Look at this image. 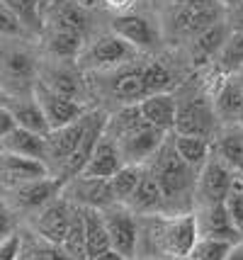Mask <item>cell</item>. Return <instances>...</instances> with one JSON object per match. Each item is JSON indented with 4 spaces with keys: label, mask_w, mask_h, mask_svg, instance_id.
I'll list each match as a JSON object with an SVG mask.
<instances>
[{
    "label": "cell",
    "mask_w": 243,
    "mask_h": 260,
    "mask_svg": "<svg viewBox=\"0 0 243 260\" xmlns=\"http://www.w3.org/2000/svg\"><path fill=\"white\" fill-rule=\"evenodd\" d=\"M231 24H233V32H243V5L231 10Z\"/></svg>",
    "instance_id": "44"
},
{
    "label": "cell",
    "mask_w": 243,
    "mask_h": 260,
    "mask_svg": "<svg viewBox=\"0 0 243 260\" xmlns=\"http://www.w3.org/2000/svg\"><path fill=\"white\" fill-rule=\"evenodd\" d=\"M83 219H85V255H88V260H97L100 255L112 250L102 212L83 207Z\"/></svg>",
    "instance_id": "25"
},
{
    "label": "cell",
    "mask_w": 243,
    "mask_h": 260,
    "mask_svg": "<svg viewBox=\"0 0 243 260\" xmlns=\"http://www.w3.org/2000/svg\"><path fill=\"white\" fill-rule=\"evenodd\" d=\"M219 8H226V10H236L238 5H243V0H217Z\"/></svg>",
    "instance_id": "46"
},
{
    "label": "cell",
    "mask_w": 243,
    "mask_h": 260,
    "mask_svg": "<svg viewBox=\"0 0 243 260\" xmlns=\"http://www.w3.org/2000/svg\"><path fill=\"white\" fill-rule=\"evenodd\" d=\"M44 27L54 34H85V12L78 0H56L44 12Z\"/></svg>",
    "instance_id": "16"
},
{
    "label": "cell",
    "mask_w": 243,
    "mask_h": 260,
    "mask_svg": "<svg viewBox=\"0 0 243 260\" xmlns=\"http://www.w3.org/2000/svg\"><path fill=\"white\" fill-rule=\"evenodd\" d=\"M197 241H199V231H197L195 214L190 212L170 216L156 214L149 224V243L153 248V255L149 258L163 255V258L187 260L192 255Z\"/></svg>",
    "instance_id": "1"
},
{
    "label": "cell",
    "mask_w": 243,
    "mask_h": 260,
    "mask_svg": "<svg viewBox=\"0 0 243 260\" xmlns=\"http://www.w3.org/2000/svg\"><path fill=\"white\" fill-rule=\"evenodd\" d=\"M34 56L17 44H0V90L8 98H27L37 85Z\"/></svg>",
    "instance_id": "3"
},
{
    "label": "cell",
    "mask_w": 243,
    "mask_h": 260,
    "mask_svg": "<svg viewBox=\"0 0 243 260\" xmlns=\"http://www.w3.org/2000/svg\"><path fill=\"white\" fill-rule=\"evenodd\" d=\"M20 246H22V238L17 236V234L5 238L0 243V260H20Z\"/></svg>",
    "instance_id": "40"
},
{
    "label": "cell",
    "mask_w": 243,
    "mask_h": 260,
    "mask_svg": "<svg viewBox=\"0 0 243 260\" xmlns=\"http://www.w3.org/2000/svg\"><path fill=\"white\" fill-rule=\"evenodd\" d=\"M122 166H124V163H122V153H119L117 141L105 132L81 175L83 178H102V180H112L117 173L122 170Z\"/></svg>",
    "instance_id": "19"
},
{
    "label": "cell",
    "mask_w": 243,
    "mask_h": 260,
    "mask_svg": "<svg viewBox=\"0 0 243 260\" xmlns=\"http://www.w3.org/2000/svg\"><path fill=\"white\" fill-rule=\"evenodd\" d=\"M5 107L10 110L15 124L20 129H27V132H34V134L47 136L51 129L47 124V117L42 112L39 102L34 100V95H27V98H8L5 100Z\"/></svg>",
    "instance_id": "22"
},
{
    "label": "cell",
    "mask_w": 243,
    "mask_h": 260,
    "mask_svg": "<svg viewBox=\"0 0 243 260\" xmlns=\"http://www.w3.org/2000/svg\"><path fill=\"white\" fill-rule=\"evenodd\" d=\"M226 37H229V34H226V27L221 22H217L214 27L204 29L202 34H197L195 44H192V58H195V63H207L209 58L219 56Z\"/></svg>",
    "instance_id": "28"
},
{
    "label": "cell",
    "mask_w": 243,
    "mask_h": 260,
    "mask_svg": "<svg viewBox=\"0 0 243 260\" xmlns=\"http://www.w3.org/2000/svg\"><path fill=\"white\" fill-rule=\"evenodd\" d=\"M85 126H88V114L68 126H61V129H51L49 132L47 134V166H49V160H51L61 170V166L76 153V148L81 146Z\"/></svg>",
    "instance_id": "17"
},
{
    "label": "cell",
    "mask_w": 243,
    "mask_h": 260,
    "mask_svg": "<svg viewBox=\"0 0 243 260\" xmlns=\"http://www.w3.org/2000/svg\"><path fill=\"white\" fill-rule=\"evenodd\" d=\"M32 95H34V100L39 102L42 112L47 117L49 129H61V126H68L73 122H78L81 117H85V110H83V105L78 100L49 90L47 85H42L39 80H37Z\"/></svg>",
    "instance_id": "8"
},
{
    "label": "cell",
    "mask_w": 243,
    "mask_h": 260,
    "mask_svg": "<svg viewBox=\"0 0 243 260\" xmlns=\"http://www.w3.org/2000/svg\"><path fill=\"white\" fill-rule=\"evenodd\" d=\"M139 110L144 119L151 126L161 129L163 134L175 132V122H178V100L170 92H158V95H149L139 102Z\"/></svg>",
    "instance_id": "21"
},
{
    "label": "cell",
    "mask_w": 243,
    "mask_h": 260,
    "mask_svg": "<svg viewBox=\"0 0 243 260\" xmlns=\"http://www.w3.org/2000/svg\"><path fill=\"white\" fill-rule=\"evenodd\" d=\"M219 22L217 0H178L173 12V24L183 34H202Z\"/></svg>",
    "instance_id": "9"
},
{
    "label": "cell",
    "mask_w": 243,
    "mask_h": 260,
    "mask_svg": "<svg viewBox=\"0 0 243 260\" xmlns=\"http://www.w3.org/2000/svg\"><path fill=\"white\" fill-rule=\"evenodd\" d=\"M144 83H146V98L168 92L173 88V73L163 63H149V66H144Z\"/></svg>",
    "instance_id": "35"
},
{
    "label": "cell",
    "mask_w": 243,
    "mask_h": 260,
    "mask_svg": "<svg viewBox=\"0 0 243 260\" xmlns=\"http://www.w3.org/2000/svg\"><path fill=\"white\" fill-rule=\"evenodd\" d=\"M144 260H178V258H163V255H156V258H144Z\"/></svg>",
    "instance_id": "48"
},
{
    "label": "cell",
    "mask_w": 243,
    "mask_h": 260,
    "mask_svg": "<svg viewBox=\"0 0 243 260\" xmlns=\"http://www.w3.org/2000/svg\"><path fill=\"white\" fill-rule=\"evenodd\" d=\"M15 234V219H12V212L8 204L0 202V243L5 238H10Z\"/></svg>",
    "instance_id": "41"
},
{
    "label": "cell",
    "mask_w": 243,
    "mask_h": 260,
    "mask_svg": "<svg viewBox=\"0 0 243 260\" xmlns=\"http://www.w3.org/2000/svg\"><path fill=\"white\" fill-rule=\"evenodd\" d=\"M49 166L42 160H32V158H22V156H15L8 151H0V185L8 187V190H17L27 182L39 180V178H47Z\"/></svg>",
    "instance_id": "14"
},
{
    "label": "cell",
    "mask_w": 243,
    "mask_h": 260,
    "mask_svg": "<svg viewBox=\"0 0 243 260\" xmlns=\"http://www.w3.org/2000/svg\"><path fill=\"white\" fill-rule=\"evenodd\" d=\"M37 3H39V5H44V3H47V0H37Z\"/></svg>",
    "instance_id": "51"
},
{
    "label": "cell",
    "mask_w": 243,
    "mask_h": 260,
    "mask_svg": "<svg viewBox=\"0 0 243 260\" xmlns=\"http://www.w3.org/2000/svg\"><path fill=\"white\" fill-rule=\"evenodd\" d=\"M217 158L224 160L229 168H243V129L231 126L217 141Z\"/></svg>",
    "instance_id": "29"
},
{
    "label": "cell",
    "mask_w": 243,
    "mask_h": 260,
    "mask_svg": "<svg viewBox=\"0 0 243 260\" xmlns=\"http://www.w3.org/2000/svg\"><path fill=\"white\" fill-rule=\"evenodd\" d=\"M97 260H127V258H124V255H119V253H115V250H110V253L100 255Z\"/></svg>",
    "instance_id": "47"
},
{
    "label": "cell",
    "mask_w": 243,
    "mask_h": 260,
    "mask_svg": "<svg viewBox=\"0 0 243 260\" xmlns=\"http://www.w3.org/2000/svg\"><path fill=\"white\" fill-rule=\"evenodd\" d=\"M146 168L156 175V180L161 185L165 207L173 202H180L190 194V187L195 182V170L187 166L185 160L178 156L173 141H163V146L151 156V163Z\"/></svg>",
    "instance_id": "2"
},
{
    "label": "cell",
    "mask_w": 243,
    "mask_h": 260,
    "mask_svg": "<svg viewBox=\"0 0 243 260\" xmlns=\"http://www.w3.org/2000/svg\"><path fill=\"white\" fill-rule=\"evenodd\" d=\"M115 141H117V146H119L124 166H144V160L151 158L163 146L165 134H163L161 129L151 126L149 122H141L139 126H134V129L124 132L122 136H117Z\"/></svg>",
    "instance_id": "6"
},
{
    "label": "cell",
    "mask_w": 243,
    "mask_h": 260,
    "mask_svg": "<svg viewBox=\"0 0 243 260\" xmlns=\"http://www.w3.org/2000/svg\"><path fill=\"white\" fill-rule=\"evenodd\" d=\"M27 34V27L22 24V20L10 10L8 3L0 0V37L3 39H20Z\"/></svg>",
    "instance_id": "38"
},
{
    "label": "cell",
    "mask_w": 243,
    "mask_h": 260,
    "mask_svg": "<svg viewBox=\"0 0 243 260\" xmlns=\"http://www.w3.org/2000/svg\"><path fill=\"white\" fill-rule=\"evenodd\" d=\"M5 100H8V95H5V92L0 90V105H5Z\"/></svg>",
    "instance_id": "49"
},
{
    "label": "cell",
    "mask_w": 243,
    "mask_h": 260,
    "mask_svg": "<svg viewBox=\"0 0 243 260\" xmlns=\"http://www.w3.org/2000/svg\"><path fill=\"white\" fill-rule=\"evenodd\" d=\"M102 219L105 226H107V234H110V243H112V250L124 255L127 260L136 258V250H139V221H136V214L129 209L127 204H112L102 209Z\"/></svg>",
    "instance_id": "4"
},
{
    "label": "cell",
    "mask_w": 243,
    "mask_h": 260,
    "mask_svg": "<svg viewBox=\"0 0 243 260\" xmlns=\"http://www.w3.org/2000/svg\"><path fill=\"white\" fill-rule=\"evenodd\" d=\"M233 243L229 241H217V238H199L192 255L187 260H226Z\"/></svg>",
    "instance_id": "37"
},
{
    "label": "cell",
    "mask_w": 243,
    "mask_h": 260,
    "mask_svg": "<svg viewBox=\"0 0 243 260\" xmlns=\"http://www.w3.org/2000/svg\"><path fill=\"white\" fill-rule=\"evenodd\" d=\"M12 129H17V124H15V119H12L10 110H8L5 105H0V141L10 134Z\"/></svg>",
    "instance_id": "42"
},
{
    "label": "cell",
    "mask_w": 243,
    "mask_h": 260,
    "mask_svg": "<svg viewBox=\"0 0 243 260\" xmlns=\"http://www.w3.org/2000/svg\"><path fill=\"white\" fill-rule=\"evenodd\" d=\"M141 173H144V166H122V170L110 180L112 190H115L117 204H127L131 200V194H134L141 180Z\"/></svg>",
    "instance_id": "34"
},
{
    "label": "cell",
    "mask_w": 243,
    "mask_h": 260,
    "mask_svg": "<svg viewBox=\"0 0 243 260\" xmlns=\"http://www.w3.org/2000/svg\"><path fill=\"white\" fill-rule=\"evenodd\" d=\"M127 207L134 214H144V216H156L165 209V197H163L161 185H158L156 175L146 166H144L141 180L136 185L134 194H131V200L127 202Z\"/></svg>",
    "instance_id": "20"
},
{
    "label": "cell",
    "mask_w": 243,
    "mask_h": 260,
    "mask_svg": "<svg viewBox=\"0 0 243 260\" xmlns=\"http://www.w3.org/2000/svg\"><path fill=\"white\" fill-rule=\"evenodd\" d=\"M63 197L68 202L85 207V209H97L102 212L107 207L117 204L115 190H112V182L102 180V178H73L63 185Z\"/></svg>",
    "instance_id": "7"
},
{
    "label": "cell",
    "mask_w": 243,
    "mask_h": 260,
    "mask_svg": "<svg viewBox=\"0 0 243 260\" xmlns=\"http://www.w3.org/2000/svg\"><path fill=\"white\" fill-rule=\"evenodd\" d=\"M214 119H217V112L209 107V102L204 98H195V100H187L183 105L178 102L175 134L212 139V134H214Z\"/></svg>",
    "instance_id": "13"
},
{
    "label": "cell",
    "mask_w": 243,
    "mask_h": 260,
    "mask_svg": "<svg viewBox=\"0 0 243 260\" xmlns=\"http://www.w3.org/2000/svg\"><path fill=\"white\" fill-rule=\"evenodd\" d=\"M173 146L178 151V156L185 160L195 173H199L209 163V158H212V139H204V136L175 134Z\"/></svg>",
    "instance_id": "26"
},
{
    "label": "cell",
    "mask_w": 243,
    "mask_h": 260,
    "mask_svg": "<svg viewBox=\"0 0 243 260\" xmlns=\"http://www.w3.org/2000/svg\"><path fill=\"white\" fill-rule=\"evenodd\" d=\"M0 148L8 151V153H15V156H22V158L47 163V136L20 129V126L12 129L10 134L0 141Z\"/></svg>",
    "instance_id": "23"
},
{
    "label": "cell",
    "mask_w": 243,
    "mask_h": 260,
    "mask_svg": "<svg viewBox=\"0 0 243 260\" xmlns=\"http://www.w3.org/2000/svg\"><path fill=\"white\" fill-rule=\"evenodd\" d=\"M134 56H136V49L112 32L97 37L88 49H83L78 61H81V68H85V71H107V68L129 63Z\"/></svg>",
    "instance_id": "5"
},
{
    "label": "cell",
    "mask_w": 243,
    "mask_h": 260,
    "mask_svg": "<svg viewBox=\"0 0 243 260\" xmlns=\"http://www.w3.org/2000/svg\"><path fill=\"white\" fill-rule=\"evenodd\" d=\"M42 85H47L49 90L58 92V95H66V98H73V100H78L81 98V80L78 76L68 71V68L63 66H49L44 68V73H42V78H39Z\"/></svg>",
    "instance_id": "27"
},
{
    "label": "cell",
    "mask_w": 243,
    "mask_h": 260,
    "mask_svg": "<svg viewBox=\"0 0 243 260\" xmlns=\"http://www.w3.org/2000/svg\"><path fill=\"white\" fill-rule=\"evenodd\" d=\"M221 73H231L243 68V32H231L226 37V42L221 46L219 56H217Z\"/></svg>",
    "instance_id": "33"
},
{
    "label": "cell",
    "mask_w": 243,
    "mask_h": 260,
    "mask_svg": "<svg viewBox=\"0 0 243 260\" xmlns=\"http://www.w3.org/2000/svg\"><path fill=\"white\" fill-rule=\"evenodd\" d=\"M73 209H76V204L68 202L66 197H58L51 204H47L42 212H37V219H34L37 236L49 241V243H54V246H61L66 234H68Z\"/></svg>",
    "instance_id": "10"
},
{
    "label": "cell",
    "mask_w": 243,
    "mask_h": 260,
    "mask_svg": "<svg viewBox=\"0 0 243 260\" xmlns=\"http://www.w3.org/2000/svg\"><path fill=\"white\" fill-rule=\"evenodd\" d=\"M226 260H243V241H236L231 246V250H229V255H226Z\"/></svg>",
    "instance_id": "45"
},
{
    "label": "cell",
    "mask_w": 243,
    "mask_h": 260,
    "mask_svg": "<svg viewBox=\"0 0 243 260\" xmlns=\"http://www.w3.org/2000/svg\"><path fill=\"white\" fill-rule=\"evenodd\" d=\"M112 32L117 37H122L127 44H131L136 51L139 49H151V46L158 44V29L144 15H131V12L117 15L115 22H112Z\"/></svg>",
    "instance_id": "18"
},
{
    "label": "cell",
    "mask_w": 243,
    "mask_h": 260,
    "mask_svg": "<svg viewBox=\"0 0 243 260\" xmlns=\"http://www.w3.org/2000/svg\"><path fill=\"white\" fill-rule=\"evenodd\" d=\"M226 209L233 219V226L238 234H243V192H231L226 200Z\"/></svg>",
    "instance_id": "39"
},
{
    "label": "cell",
    "mask_w": 243,
    "mask_h": 260,
    "mask_svg": "<svg viewBox=\"0 0 243 260\" xmlns=\"http://www.w3.org/2000/svg\"><path fill=\"white\" fill-rule=\"evenodd\" d=\"M110 90L124 105H139L146 98V83H144V68L127 66L112 76Z\"/></svg>",
    "instance_id": "24"
},
{
    "label": "cell",
    "mask_w": 243,
    "mask_h": 260,
    "mask_svg": "<svg viewBox=\"0 0 243 260\" xmlns=\"http://www.w3.org/2000/svg\"><path fill=\"white\" fill-rule=\"evenodd\" d=\"M10 5V10L22 20L27 29H42L44 27V17H42V5L37 0H3Z\"/></svg>",
    "instance_id": "36"
},
{
    "label": "cell",
    "mask_w": 243,
    "mask_h": 260,
    "mask_svg": "<svg viewBox=\"0 0 243 260\" xmlns=\"http://www.w3.org/2000/svg\"><path fill=\"white\" fill-rule=\"evenodd\" d=\"M61 248L66 250L73 260H88V255H85V219H83V207H78V204L73 209L68 234L63 238Z\"/></svg>",
    "instance_id": "32"
},
{
    "label": "cell",
    "mask_w": 243,
    "mask_h": 260,
    "mask_svg": "<svg viewBox=\"0 0 243 260\" xmlns=\"http://www.w3.org/2000/svg\"><path fill=\"white\" fill-rule=\"evenodd\" d=\"M63 185L66 182L56 178V175H47V178H39L12 190V204L22 212H42L47 204H51L54 200H58V194L63 192Z\"/></svg>",
    "instance_id": "12"
},
{
    "label": "cell",
    "mask_w": 243,
    "mask_h": 260,
    "mask_svg": "<svg viewBox=\"0 0 243 260\" xmlns=\"http://www.w3.org/2000/svg\"><path fill=\"white\" fill-rule=\"evenodd\" d=\"M243 110V88L236 83H226V88L214 98V112L217 117L226 119V122H238V114Z\"/></svg>",
    "instance_id": "31"
},
{
    "label": "cell",
    "mask_w": 243,
    "mask_h": 260,
    "mask_svg": "<svg viewBox=\"0 0 243 260\" xmlns=\"http://www.w3.org/2000/svg\"><path fill=\"white\" fill-rule=\"evenodd\" d=\"M231 168L219 158H209L197 178V202L199 204H221L231 194Z\"/></svg>",
    "instance_id": "11"
},
{
    "label": "cell",
    "mask_w": 243,
    "mask_h": 260,
    "mask_svg": "<svg viewBox=\"0 0 243 260\" xmlns=\"http://www.w3.org/2000/svg\"><path fill=\"white\" fill-rule=\"evenodd\" d=\"M20 260H73V258L61 246H54V243H49L44 238L34 236V238H22Z\"/></svg>",
    "instance_id": "30"
},
{
    "label": "cell",
    "mask_w": 243,
    "mask_h": 260,
    "mask_svg": "<svg viewBox=\"0 0 243 260\" xmlns=\"http://www.w3.org/2000/svg\"><path fill=\"white\" fill-rule=\"evenodd\" d=\"M195 219L199 238H217V241H229V243L238 241V231L233 226V219L226 209V202L199 204V209L195 212Z\"/></svg>",
    "instance_id": "15"
},
{
    "label": "cell",
    "mask_w": 243,
    "mask_h": 260,
    "mask_svg": "<svg viewBox=\"0 0 243 260\" xmlns=\"http://www.w3.org/2000/svg\"><path fill=\"white\" fill-rule=\"evenodd\" d=\"M236 124H238V126L243 129V110H241V114H238V122H236Z\"/></svg>",
    "instance_id": "50"
},
{
    "label": "cell",
    "mask_w": 243,
    "mask_h": 260,
    "mask_svg": "<svg viewBox=\"0 0 243 260\" xmlns=\"http://www.w3.org/2000/svg\"><path fill=\"white\" fill-rule=\"evenodd\" d=\"M107 10L117 12V15H127V10L134 5V0H102Z\"/></svg>",
    "instance_id": "43"
}]
</instances>
